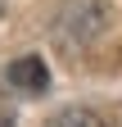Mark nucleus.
I'll return each instance as SVG.
<instances>
[{
  "mask_svg": "<svg viewBox=\"0 0 122 127\" xmlns=\"http://www.w3.org/2000/svg\"><path fill=\"white\" fill-rule=\"evenodd\" d=\"M45 127H104L95 109H86V104H68V109H59V114L45 118Z\"/></svg>",
  "mask_w": 122,
  "mask_h": 127,
  "instance_id": "f03ea898",
  "label": "nucleus"
},
{
  "mask_svg": "<svg viewBox=\"0 0 122 127\" xmlns=\"http://www.w3.org/2000/svg\"><path fill=\"white\" fill-rule=\"evenodd\" d=\"M5 77H9V86L23 91V95H41L45 86H50V68H45L41 55H18V59L5 68Z\"/></svg>",
  "mask_w": 122,
  "mask_h": 127,
  "instance_id": "f257e3e1",
  "label": "nucleus"
},
{
  "mask_svg": "<svg viewBox=\"0 0 122 127\" xmlns=\"http://www.w3.org/2000/svg\"><path fill=\"white\" fill-rule=\"evenodd\" d=\"M0 9H5V0H0Z\"/></svg>",
  "mask_w": 122,
  "mask_h": 127,
  "instance_id": "20e7f679",
  "label": "nucleus"
},
{
  "mask_svg": "<svg viewBox=\"0 0 122 127\" xmlns=\"http://www.w3.org/2000/svg\"><path fill=\"white\" fill-rule=\"evenodd\" d=\"M0 127H14V114H9L5 104H0Z\"/></svg>",
  "mask_w": 122,
  "mask_h": 127,
  "instance_id": "7ed1b4c3",
  "label": "nucleus"
}]
</instances>
